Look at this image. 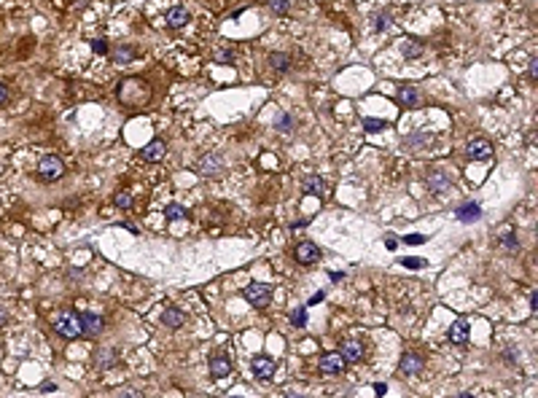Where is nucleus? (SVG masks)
<instances>
[{
    "mask_svg": "<svg viewBox=\"0 0 538 398\" xmlns=\"http://www.w3.org/2000/svg\"><path fill=\"white\" fill-rule=\"evenodd\" d=\"M119 100H121V105H146V102L151 100V87L143 81V78H124L119 83Z\"/></svg>",
    "mask_w": 538,
    "mask_h": 398,
    "instance_id": "obj_1",
    "label": "nucleus"
},
{
    "mask_svg": "<svg viewBox=\"0 0 538 398\" xmlns=\"http://www.w3.org/2000/svg\"><path fill=\"white\" fill-rule=\"evenodd\" d=\"M54 331L65 339H78L83 334V326H81V315H75V312H60L54 320H51Z\"/></svg>",
    "mask_w": 538,
    "mask_h": 398,
    "instance_id": "obj_2",
    "label": "nucleus"
},
{
    "mask_svg": "<svg viewBox=\"0 0 538 398\" xmlns=\"http://www.w3.org/2000/svg\"><path fill=\"white\" fill-rule=\"evenodd\" d=\"M245 299H248V304H253L256 309L269 307V301H272V286H267V282H250V286L245 288Z\"/></svg>",
    "mask_w": 538,
    "mask_h": 398,
    "instance_id": "obj_3",
    "label": "nucleus"
},
{
    "mask_svg": "<svg viewBox=\"0 0 538 398\" xmlns=\"http://www.w3.org/2000/svg\"><path fill=\"white\" fill-rule=\"evenodd\" d=\"M65 175V164L60 156H46L41 159V164H38V178L41 181H56V178Z\"/></svg>",
    "mask_w": 538,
    "mask_h": 398,
    "instance_id": "obj_4",
    "label": "nucleus"
},
{
    "mask_svg": "<svg viewBox=\"0 0 538 398\" xmlns=\"http://www.w3.org/2000/svg\"><path fill=\"white\" fill-rule=\"evenodd\" d=\"M339 353H342L345 363H358V361L363 358V345H361V339H353V336L342 339V345H339Z\"/></svg>",
    "mask_w": 538,
    "mask_h": 398,
    "instance_id": "obj_5",
    "label": "nucleus"
},
{
    "mask_svg": "<svg viewBox=\"0 0 538 398\" xmlns=\"http://www.w3.org/2000/svg\"><path fill=\"white\" fill-rule=\"evenodd\" d=\"M466 156L474 159V162H485V159L493 156V143H490V140H485V137L471 140V143L466 146Z\"/></svg>",
    "mask_w": 538,
    "mask_h": 398,
    "instance_id": "obj_6",
    "label": "nucleus"
},
{
    "mask_svg": "<svg viewBox=\"0 0 538 398\" xmlns=\"http://www.w3.org/2000/svg\"><path fill=\"white\" fill-rule=\"evenodd\" d=\"M250 368H253V374L259 377V380H269L272 374H275V358H269V355H256L250 361Z\"/></svg>",
    "mask_w": 538,
    "mask_h": 398,
    "instance_id": "obj_7",
    "label": "nucleus"
},
{
    "mask_svg": "<svg viewBox=\"0 0 538 398\" xmlns=\"http://www.w3.org/2000/svg\"><path fill=\"white\" fill-rule=\"evenodd\" d=\"M164 154H167L164 140H151V143L143 146V151H140V159H143V162H162Z\"/></svg>",
    "mask_w": 538,
    "mask_h": 398,
    "instance_id": "obj_8",
    "label": "nucleus"
},
{
    "mask_svg": "<svg viewBox=\"0 0 538 398\" xmlns=\"http://www.w3.org/2000/svg\"><path fill=\"white\" fill-rule=\"evenodd\" d=\"M196 169L205 175V178H213V175H218L221 169H223V159L218 154H207L200 159V164H196Z\"/></svg>",
    "mask_w": 538,
    "mask_h": 398,
    "instance_id": "obj_9",
    "label": "nucleus"
},
{
    "mask_svg": "<svg viewBox=\"0 0 538 398\" xmlns=\"http://www.w3.org/2000/svg\"><path fill=\"white\" fill-rule=\"evenodd\" d=\"M342 368H345L342 353H326L320 358V372L323 374H342Z\"/></svg>",
    "mask_w": 538,
    "mask_h": 398,
    "instance_id": "obj_10",
    "label": "nucleus"
},
{
    "mask_svg": "<svg viewBox=\"0 0 538 398\" xmlns=\"http://www.w3.org/2000/svg\"><path fill=\"white\" fill-rule=\"evenodd\" d=\"M294 255H296L299 264H315L320 259V248H318L315 242H299Z\"/></svg>",
    "mask_w": 538,
    "mask_h": 398,
    "instance_id": "obj_11",
    "label": "nucleus"
},
{
    "mask_svg": "<svg viewBox=\"0 0 538 398\" xmlns=\"http://www.w3.org/2000/svg\"><path fill=\"white\" fill-rule=\"evenodd\" d=\"M468 336H471V326H468V320H466V318L455 320V323H452V328H449V342H452V345H466V342H468Z\"/></svg>",
    "mask_w": 538,
    "mask_h": 398,
    "instance_id": "obj_12",
    "label": "nucleus"
},
{
    "mask_svg": "<svg viewBox=\"0 0 538 398\" xmlns=\"http://www.w3.org/2000/svg\"><path fill=\"white\" fill-rule=\"evenodd\" d=\"M395 100H399L401 108H414L420 105V92L414 87H399L395 89Z\"/></svg>",
    "mask_w": 538,
    "mask_h": 398,
    "instance_id": "obj_13",
    "label": "nucleus"
},
{
    "mask_svg": "<svg viewBox=\"0 0 538 398\" xmlns=\"http://www.w3.org/2000/svg\"><path fill=\"white\" fill-rule=\"evenodd\" d=\"M229 372H232L229 355H226V353H215L213 361H210V374H213V377H226Z\"/></svg>",
    "mask_w": 538,
    "mask_h": 398,
    "instance_id": "obj_14",
    "label": "nucleus"
},
{
    "mask_svg": "<svg viewBox=\"0 0 538 398\" xmlns=\"http://www.w3.org/2000/svg\"><path fill=\"white\" fill-rule=\"evenodd\" d=\"M81 326H83V334L97 336L100 331H102V318L94 315V312H83V315H81Z\"/></svg>",
    "mask_w": 538,
    "mask_h": 398,
    "instance_id": "obj_15",
    "label": "nucleus"
},
{
    "mask_svg": "<svg viewBox=\"0 0 538 398\" xmlns=\"http://www.w3.org/2000/svg\"><path fill=\"white\" fill-rule=\"evenodd\" d=\"M186 22H188V8L175 6V8H169V11H167V24L173 27V30H181Z\"/></svg>",
    "mask_w": 538,
    "mask_h": 398,
    "instance_id": "obj_16",
    "label": "nucleus"
},
{
    "mask_svg": "<svg viewBox=\"0 0 538 398\" xmlns=\"http://www.w3.org/2000/svg\"><path fill=\"white\" fill-rule=\"evenodd\" d=\"M162 323L167 326V328H181L183 323H186V315L178 307H167L164 312H162Z\"/></svg>",
    "mask_w": 538,
    "mask_h": 398,
    "instance_id": "obj_17",
    "label": "nucleus"
},
{
    "mask_svg": "<svg viewBox=\"0 0 538 398\" xmlns=\"http://www.w3.org/2000/svg\"><path fill=\"white\" fill-rule=\"evenodd\" d=\"M401 374H420V368H422V361H420V355H414V353H407L401 358Z\"/></svg>",
    "mask_w": 538,
    "mask_h": 398,
    "instance_id": "obj_18",
    "label": "nucleus"
},
{
    "mask_svg": "<svg viewBox=\"0 0 538 398\" xmlns=\"http://www.w3.org/2000/svg\"><path fill=\"white\" fill-rule=\"evenodd\" d=\"M304 194H315V196H326V183H323V178L320 175H309L304 178Z\"/></svg>",
    "mask_w": 538,
    "mask_h": 398,
    "instance_id": "obj_19",
    "label": "nucleus"
},
{
    "mask_svg": "<svg viewBox=\"0 0 538 398\" xmlns=\"http://www.w3.org/2000/svg\"><path fill=\"white\" fill-rule=\"evenodd\" d=\"M479 205H474V202H468V205H460L458 207V221H463V223H474V221H479Z\"/></svg>",
    "mask_w": 538,
    "mask_h": 398,
    "instance_id": "obj_20",
    "label": "nucleus"
},
{
    "mask_svg": "<svg viewBox=\"0 0 538 398\" xmlns=\"http://www.w3.org/2000/svg\"><path fill=\"white\" fill-rule=\"evenodd\" d=\"M428 186L433 188V191H441V188L449 186V181H447V175L441 173V169H431L428 173Z\"/></svg>",
    "mask_w": 538,
    "mask_h": 398,
    "instance_id": "obj_21",
    "label": "nucleus"
},
{
    "mask_svg": "<svg viewBox=\"0 0 538 398\" xmlns=\"http://www.w3.org/2000/svg\"><path fill=\"white\" fill-rule=\"evenodd\" d=\"M269 65H272V68H275L277 73H286V70L291 68V56H288V54H280V51H277V54H269Z\"/></svg>",
    "mask_w": 538,
    "mask_h": 398,
    "instance_id": "obj_22",
    "label": "nucleus"
},
{
    "mask_svg": "<svg viewBox=\"0 0 538 398\" xmlns=\"http://www.w3.org/2000/svg\"><path fill=\"white\" fill-rule=\"evenodd\" d=\"M401 54L407 56V60H417V56L422 54V43L420 41H407L401 46Z\"/></svg>",
    "mask_w": 538,
    "mask_h": 398,
    "instance_id": "obj_23",
    "label": "nucleus"
},
{
    "mask_svg": "<svg viewBox=\"0 0 538 398\" xmlns=\"http://www.w3.org/2000/svg\"><path fill=\"white\" fill-rule=\"evenodd\" d=\"M164 218L167 221H181V218H188V210L181 205H167L164 207Z\"/></svg>",
    "mask_w": 538,
    "mask_h": 398,
    "instance_id": "obj_24",
    "label": "nucleus"
},
{
    "mask_svg": "<svg viewBox=\"0 0 538 398\" xmlns=\"http://www.w3.org/2000/svg\"><path fill=\"white\" fill-rule=\"evenodd\" d=\"M135 54H137V51L132 49V46H119V49H116V54H113V56H116V62H119V65H127V62H132V60H135Z\"/></svg>",
    "mask_w": 538,
    "mask_h": 398,
    "instance_id": "obj_25",
    "label": "nucleus"
},
{
    "mask_svg": "<svg viewBox=\"0 0 538 398\" xmlns=\"http://www.w3.org/2000/svg\"><path fill=\"white\" fill-rule=\"evenodd\" d=\"M275 129H277V132H291V129H294V116H288V113H280Z\"/></svg>",
    "mask_w": 538,
    "mask_h": 398,
    "instance_id": "obj_26",
    "label": "nucleus"
},
{
    "mask_svg": "<svg viewBox=\"0 0 538 398\" xmlns=\"http://www.w3.org/2000/svg\"><path fill=\"white\" fill-rule=\"evenodd\" d=\"M363 127H366V132H380V129L385 127V121H382V119L369 116V119H363Z\"/></svg>",
    "mask_w": 538,
    "mask_h": 398,
    "instance_id": "obj_27",
    "label": "nucleus"
},
{
    "mask_svg": "<svg viewBox=\"0 0 538 398\" xmlns=\"http://www.w3.org/2000/svg\"><path fill=\"white\" fill-rule=\"evenodd\" d=\"M215 60L223 62V65H232L234 62V51L232 49H218V51H215Z\"/></svg>",
    "mask_w": 538,
    "mask_h": 398,
    "instance_id": "obj_28",
    "label": "nucleus"
},
{
    "mask_svg": "<svg viewBox=\"0 0 538 398\" xmlns=\"http://www.w3.org/2000/svg\"><path fill=\"white\" fill-rule=\"evenodd\" d=\"M291 320H294V326H299V328H301V326H307V309H304V307H299V309L294 312V315H291Z\"/></svg>",
    "mask_w": 538,
    "mask_h": 398,
    "instance_id": "obj_29",
    "label": "nucleus"
},
{
    "mask_svg": "<svg viewBox=\"0 0 538 398\" xmlns=\"http://www.w3.org/2000/svg\"><path fill=\"white\" fill-rule=\"evenodd\" d=\"M97 358H100V368H108V366L116 363V355H113L110 350H108V353H100Z\"/></svg>",
    "mask_w": 538,
    "mask_h": 398,
    "instance_id": "obj_30",
    "label": "nucleus"
},
{
    "mask_svg": "<svg viewBox=\"0 0 538 398\" xmlns=\"http://www.w3.org/2000/svg\"><path fill=\"white\" fill-rule=\"evenodd\" d=\"M269 8L275 14H286L288 11V0H269Z\"/></svg>",
    "mask_w": 538,
    "mask_h": 398,
    "instance_id": "obj_31",
    "label": "nucleus"
},
{
    "mask_svg": "<svg viewBox=\"0 0 538 398\" xmlns=\"http://www.w3.org/2000/svg\"><path fill=\"white\" fill-rule=\"evenodd\" d=\"M129 205H132V196H129V194H124V191H121V194H116V207H121V210H127Z\"/></svg>",
    "mask_w": 538,
    "mask_h": 398,
    "instance_id": "obj_32",
    "label": "nucleus"
},
{
    "mask_svg": "<svg viewBox=\"0 0 538 398\" xmlns=\"http://www.w3.org/2000/svg\"><path fill=\"white\" fill-rule=\"evenodd\" d=\"M401 264H404V267H409V269H422V267H426V259H404Z\"/></svg>",
    "mask_w": 538,
    "mask_h": 398,
    "instance_id": "obj_33",
    "label": "nucleus"
},
{
    "mask_svg": "<svg viewBox=\"0 0 538 398\" xmlns=\"http://www.w3.org/2000/svg\"><path fill=\"white\" fill-rule=\"evenodd\" d=\"M92 49L97 51V54H105L108 51V43L102 41V38H97V41H92Z\"/></svg>",
    "mask_w": 538,
    "mask_h": 398,
    "instance_id": "obj_34",
    "label": "nucleus"
},
{
    "mask_svg": "<svg viewBox=\"0 0 538 398\" xmlns=\"http://www.w3.org/2000/svg\"><path fill=\"white\" fill-rule=\"evenodd\" d=\"M404 242H407V245H422V242H426V237H422V234H409V237H404Z\"/></svg>",
    "mask_w": 538,
    "mask_h": 398,
    "instance_id": "obj_35",
    "label": "nucleus"
},
{
    "mask_svg": "<svg viewBox=\"0 0 538 398\" xmlns=\"http://www.w3.org/2000/svg\"><path fill=\"white\" fill-rule=\"evenodd\" d=\"M8 97H11V92H8L6 83H0V108H3L6 102H8Z\"/></svg>",
    "mask_w": 538,
    "mask_h": 398,
    "instance_id": "obj_36",
    "label": "nucleus"
},
{
    "mask_svg": "<svg viewBox=\"0 0 538 398\" xmlns=\"http://www.w3.org/2000/svg\"><path fill=\"white\" fill-rule=\"evenodd\" d=\"M501 240H503V242H508V245H517V240H514V234H512V229H503V234H501Z\"/></svg>",
    "mask_w": 538,
    "mask_h": 398,
    "instance_id": "obj_37",
    "label": "nucleus"
},
{
    "mask_svg": "<svg viewBox=\"0 0 538 398\" xmlns=\"http://www.w3.org/2000/svg\"><path fill=\"white\" fill-rule=\"evenodd\" d=\"M428 140H431V135H414L409 143H420V146H422V143H428Z\"/></svg>",
    "mask_w": 538,
    "mask_h": 398,
    "instance_id": "obj_38",
    "label": "nucleus"
},
{
    "mask_svg": "<svg viewBox=\"0 0 538 398\" xmlns=\"http://www.w3.org/2000/svg\"><path fill=\"white\" fill-rule=\"evenodd\" d=\"M323 296H326V293H323V291H318L315 296L309 299V307H313V304H320V301H323Z\"/></svg>",
    "mask_w": 538,
    "mask_h": 398,
    "instance_id": "obj_39",
    "label": "nucleus"
},
{
    "mask_svg": "<svg viewBox=\"0 0 538 398\" xmlns=\"http://www.w3.org/2000/svg\"><path fill=\"white\" fill-rule=\"evenodd\" d=\"M6 320H8V312H6V307H0V328L6 326Z\"/></svg>",
    "mask_w": 538,
    "mask_h": 398,
    "instance_id": "obj_40",
    "label": "nucleus"
},
{
    "mask_svg": "<svg viewBox=\"0 0 538 398\" xmlns=\"http://www.w3.org/2000/svg\"><path fill=\"white\" fill-rule=\"evenodd\" d=\"M342 280V272H331V282H339Z\"/></svg>",
    "mask_w": 538,
    "mask_h": 398,
    "instance_id": "obj_41",
    "label": "nucleus"
}]
</instances>
